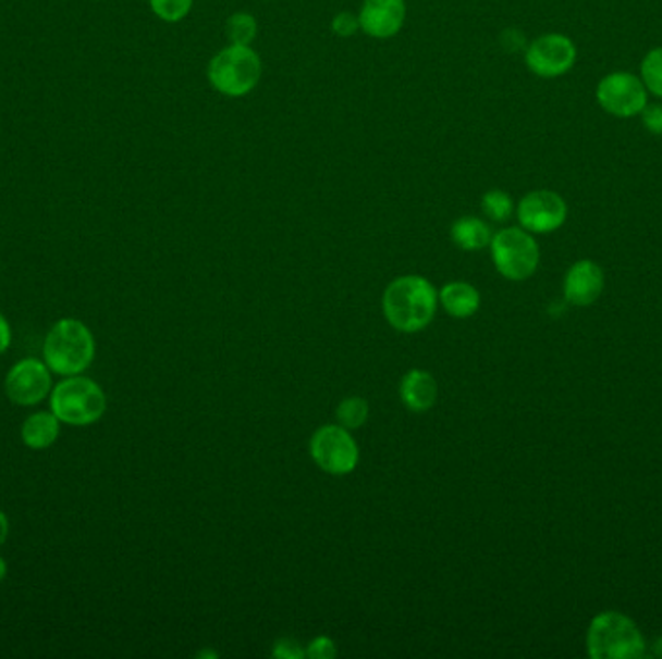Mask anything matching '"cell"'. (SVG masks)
<instances>
[{
    "label": "cell",
    "mask_w": 662,
    "mask_h": 659,
    "mask_svg": "<svg viewBox=\"0 0 662 659\" xmlns=\"http://www.w3.org/2000/svg\"><path fill=\"white\" fill-rule=\"evenodd\" d=\"M438 290L425 277L405 275L395 278L383 293V315L393 330L417 333L434 320Z\"/></svg>",
    "instance_id": "cell-1"
},
{
    "label": "cell",
    "mask_w": 662,
    "mask_h": 659,
    "mask_svg": "<svg viewBox=\"0 0 662 659\" xmlns=\"http://www.w3.org/2000/svg\"><path fill=\"white\" fill-rule=\"evenodd\" d=\"M96 358V338L86 323L64 318L47 333L44 345L45 364L62 377L86 372Z\"/></svg>",
    "instance_id": "cell-2"
},
{
    "label": "cell",
    "mask_w": 662,
    "mask_h": 659,
    "mask_svg": "<svg viewBox=\"0 0 662 659\" xmlns=\"http://www.w3.org/2000/svg\"><path fill=\"white\" fill-rule=\"evenodd\" d=\"M587 654L592 659H641L647 654L636 621L620 611H602L587 629Z\"/></svg>",
    "instance_id": "cell-3"
},
{
    "label": "cell",
    "mask_w": 662,
    "mask_h": 659,
    "mask_svg": "<svg viewBox=\"0 0 662 659\" xmlns=\"http://www.w3.org/2000/svg\"><path fill=\"white\" fill-rule=\"evenodd\" d=\"M261 59L253 45H226L208 64V79L221 96L241 99L253 94L261 79Z\"/></svg>",
    "instance_id": "cell-4"
},
{
    "label": "cell",
    "mask_w": 662,
    "mask_h": 659,
    "mask_svg": "<svg viewBox=\"0 0 662 659\" xmlns=\"http://www.w3.org/2000/svg\"><path fill=\"white\" fill-rule=\"evenodd\" d=\"M51 412L62 424L91 425L99 422L107 412L105 390L89 377L70 375L54 385L49 395Z\"/></svg>",
    "instance_id": "cell-5"
},
{
    "label": "cell",
    "mask_w": 662,
    "mask_h": 659,
    "mask_svg": "<svg viewBox=\"0 0 662 659\" xmlns=\"http://www.w3.org/2000/svg\"><path fill=\"white\" fill-rule=\"evenodd\" d=\"M494 268L507 281H527L539 270V244L522 226H507L492 236Z\"/></svg>",
    "instance_id": "cell-6"
},
{
    "label": "cell",
    "mask_w": 662,
    "mask_h": 659,
    "mask_svg": "<svg viewBox=\"0 0 662 659\" xmlns=\"http://www.w3.org/2000/svg\"><path fill=\"white\" fill-rule=\"evenodd\" d=\"M310 457L323 472L345 476L357 469L360 452L347 427L322 425L310 439Z\"/></svg>",
    "instance_id": "cell-7"
},
{
    "label": "cell",
    "mask_w": 662,
    "mask_h": 659,
    "mask_svg": "<svg viewBox=\"0 0 662 659\" xmlns=\"http://www.w3.org/2000/svg\"><path fill=\"white\" fill-rule=\"evenodd\" d=\"M575 43L562 34L540 35L525 49V64L539 78H560L574 69Z\"/></svg>",
    "instance_id": "cell-8"
},
{
    "label": "cell",
    "mask_w": 662,
    "mask_h": 659,
    "mask_svg": "<svg viewBox=\"0 0 662 659\" xmlns=\"http://www.w3.org/2000/svg\"><path fill=\"white\" fill-rule=\"evenodd\" d=\"M597 101L612 116L632 119L647 107V87L629 72H614L599 82Z\"/></svg>",
    "instance_id": "cell-9"
},
{
    "label": "cell",
    "mask_w": 662,
    "mask_h": 659,
    "mask_svg": "<svg viewBox=\"0 0 662 659\" xmlns=\"http://www.w3.org/2000/svg\"><path fill=\"white\" fill-rule=\"evenodd\" d=\"M517 221L531 235H550L566 223L567 203L552 190L529 191L517 203Z\"/></svg>",
    "instance_id": "cell-10"
},
{
    "label": "cell",
    "mask_w": 662,
    "mask_h": 659,
    "mask_svg": "<svg viewBox=\"0 0 662 659\" xmlns=\"http://www.w3.org/2000/svg\"><path fill=\"white\" fill-rule=\"evenodd\" d=\"M45 360L24 358L10 370L4 380V389L12 402L20 407H34L44 402L52 390V377Z\"/></svg>",
    "instance_id": "cell-11"
},
{
    "label": "cell",
    "mask_w": 662,
    "mask_h": 659,
    "mask_svg": "<svg viewBox=\"0 0 662 659\" xmlns=\"http://www.w3.org/2000/svg\"><path fill=\"white\" fill-rule=\"evenodd\" d=\"M407 20V2L405 0H363L358 12L360 32L383 41L400 34Z\"/></svg>",
    "instance_id": "cell-12"
},
{
    "label": "cell",
    "mask_w": 662,
    "mask_h": 659,
    "mask_svg": "<svg viewBox=\"0 0 662 659\" xmlns=\"http://www.w3.org/2000/svg\"><path fill=\"white\" fill-rule=\"evenodd\" d=\"M604 290V271L597 261L579 260L566 271L564 298L575 308L592 306Z\"/></svg>",
    "instance_id": "cell-13"
},
{
    "label": "cell",
    "mask_w": 662,
    "mask_h": 659,
    "mask_svg": "<svg viewBox=\"0 0 662 659\" xmlns=\"http://www.w3.org/2000/svg\"><path fill=\"white\" fill-rule=\"evenodd\" d=\"M401 400L413 412H427L438 399V383L425 370H410L401 382Z\"/></svg>",
    "instance_id": "cell-14"
},
{
    "label": "cell",
    "mask_w": 662,
    "mask_h": 659,
    "mask_svg": "<svg viewBox=\"0 0 662 659\" xmlns=\"http://www.w3.org/2000/svg\"><path fill=\"white\" fill-rule=\"evenodd\" d=\"M61 420L52 414L51 410L45 412H34L32 416L26 418V422L22 424V442L26 443V447L35 449V451H44L52 447L59 435H61Z\"/></svg>",
    "instance_id": "cell-15"
},
{
    "label": "cell",
    "mask_w": 662,
    "mask_h": 659,
    "mask_svg": "<svg viewBox=\"0 0 662 659\" xmlns=\"http://www.w3.org/2000/svg\"><path fill=\"white\" fill-rule=\"evenodd\" d=\"M438 298H440V304L445 312L450 313L452 318H457V320H465V318L475 315L480 306L479 290L469 283H463V281L448 283L440 290Z\"/></svg>",
    "instance_id": "cell-16"
},
{
    "label": "cell",
    "mask_w": 662,
    "mask_h": 659,
    "mask_svg": "<svg viewBox=\"0 0 662 659\" xmlns=\"http://www.w3.org/2000/svg\"><path fill=\"white\" fill-rule=\"evenodd\" d=\"M452 243L465 252H479L492 243V231L487 221L479 217L457 219L450 231Z\"/></svg>",
    "instance_id": "cell-17"
},
{
    "label": "cell",
    "mask_w": 662,
    "mask_h": 659,
    "mask_svg": "<svg viewBox=\"0 0 662 659\" xmlns=\"http://www.w3.org/2000/svg\"><path fill=\"white\" fill-rule=\"evenodd\" d=\"M225 35L229 45H253L258 35V22L250 12H235L226 17Z\"/></svg>",
    "instance_id": "cell-18"
},
{
    "label": "cell",
    "mask_w": 662,
    "mask_h": 659,
    "mask_svg": "<svg viewBox=\"0 0 662 659\" xmlns=\"http://www.w3.org/2000/svg\"><path fill=\"white\" fill-rule=\"evenodd\" d=\"M480 209L490 221L494 223H505L507 219L514 215L515 203L514 198L504 190H488L482 200H480Z\"/></svg>",
    "instance_id": "cell-19"
},
{
    "label": "cell",
    "mask_w": 662,
    "mask_h": 659,
    "mask_svg": "<svg viewBox=\"0 0 662 659\" xmlns=\"http://www.w3.org/2000/svg\"><path fill=\"white\" fill-rule=\"evenodd\" d=\"M641 79L647 91L662 99V47H657L645 54L641 62Z\"/></svg>",
    "instance_id": "cell-20"
},
{
    "label": "cell",
    "mask_w": 662,
    "mask_h": 659,
    "mask_svg": "<svg viewBox=\"0 0 662 659\" xmlns=\"http://www.w3.org/2000/svg\"><path fill=\"white\" fill-rule=\"evenodd\" d=\"M149 9L161 22L179 24L188 17L194 7V0H148Z\"/></svg>",
    "instance_id": "cell-21"
},
{
    "label": "cell",
    "mask_w": 662,
    "mask_h": 659,
    "mask_svg": "<svg viewBox=\"0 0 662 659\" xmlns=\"http://www.w3.org/2000/svg\"><path fill=\"white\" fill-rule=\"evenodd\" d=\"M366 418H368V402L363 397H348V399L341 400V405L338 407V422L343 427H347L348 432L365 424Z\"/></svg>",
    "instance_id": "cell-22"
},
{
    "label": "cell",
    "mask_w": 662,
    "mask_h": 659,
    "mask_svg": "<svg viewBox=\"0 0 662 659\" xmlns=\"http://www.w3.org/2000/svg\"><path fill=\"white\" fill-rule=\"evenodd\" d=\"M331 32L338 35V37H343V39L357 35L358 32H360L358 14H353V12H347V10L338 12V14L333 16V20H331Z\"/></svg>",
    "instance_id": "cell-23"
},
{
    "label": "cell",
    "mask_w": 662,
    "mask_h": 659,
    "mask_svg": "<svg viewBox=\"0 0 662 659\" xmlns=\"http://www.w3.org/2000/svg\"><path fill=\"white\" fill-rule=\"evenodd\" d=\"M306 656L310 659H333L338 656L335 643L328 636H318L306 648Z\"/></svg>",
    "instance_id": "cell-24"
},
{
    "label": "cell",
    "mask_w": 662,
    "mask_h": 659,
    "mask_svg": "<svg viewBox=\"0 0 662 659\" xmlns=\"http://www.w3.org/2000/svg\"><path fill=\"white\" fill-rule=\"evenodd\" d=\"M641 121H643V126L647 130L651 132V134H657V136H661L662 134V104L654 103L645 107L643 111H641Z\"/></svg>",
    "instance_id": "cell-25"
},
{
    "label": "cell",
    "mask_w": 662,
    "mask_h": 659,
    "mask_svg": "<svg viewBox=\"0 0 662 659\" xmlns=\"http://www.w3.org/2000/svg\"><path fill=\"white\" fill-rule=\"evenodd\" d=\"M306 651L301 648V644L295 638H281L273 648V658L279 659H301L305 658Z\"/></svg>",
    "instance_id": "cell-26"
},
{
    "label": "cell",
    "mask_w": 662,
    "mask_h": 659,
    "mask_svg": "<svg viewBox=\"0 0 662 659\" xmlns=\"http://www.w3.org/2000/svg\"><path fill=\"white\" fill-rule=\"evenodd\" d=\"M500 41H502V47H504L505 51L515 52L527 49L525 35L519 29H505L502 37H500Z\"/></svg>",
    "instance_id": "cell-27"
},
{
    "label": "cell",
    "mask_w": 662,
    "mask_h": 659,
    "mask_svg": "<svg viewBox=\"0 0 662 659\" xmlns=\"http://www.w3.org/2000/svg\"><path fill=\"white\" fill-rule=\"evenodd\" d=\"M12 343V330H10V323L2 313H0V355H4L10 348Z\"/></svg>",
    "instance_id": "cell-28"
},
{
    "label": "cell",
    "mask_w": 662,
    "mask_h": 659,
    "mask_svg": "<svg viewBox=\"0 0 662 659\" xmlns=\"http://www.w3.org/2000/svg\"><path fill=\"white\" fill-rule=\"evenodd\" d=\"M9 532H10L9 517H7V514H4V512L0 511V546H2V544H4V542H7V538H9Z\"/></svg>",
    "instance_id": "cell-29"
},
{
    "label": "cell",
    "mask_w": 662,
    "mask_h": 659,
    "mask_svg": "<svg viewBox=\"0 0 662 659\" xmlns=\"http://www.w3.org/2000/svg\"><path fill=\"white\" fill-rule=\"evenodd\" d=\"M7 574H9V564H7V561L0 557V582L7 579Z\"/></svg>",
    "instance_id": "cell-30"
},
{
    "label": "cell",
    "mask_w": 662,
    "mask_h": 659,
    "mask_svg": "<svg viewBox=\"0 0 662 659\" xmlns=\"http://www.w3.org/2000/svg\"><path fill=\"white\" fill-rule=\"evenodd\" d=\"M653 648L654 654H657L659 658H662V636L661 638H657V641H654Z\"/></svg>",
    "instance_id": "cell-31"
}]
</instances>
